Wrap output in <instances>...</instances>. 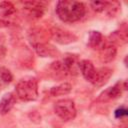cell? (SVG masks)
Returning <instances> with one entry per match:
<instances>
[{
  "instance_id": "277c9868",
  "label": "cell",
  "mask_w": 128,
  "mask_h": 128,
  "mask_svg": "<svg viewBox=\"0 0 128 128\" xmlns=\"http://www.w3.org/2000/svg\"><path fill=\"white\" fill-rule=\"evenodd\" d=\"M76 64H78L77 55L67 54L61 60L52 63V67L55 71L63 72V73H69V72H71V70L74 69Z\"/></svg>"
},
{
  "instance_id": "4fadbf2b",
  "label": "cell",
  "mask_w": 128,
  "mask_h": 128,
  "mask_svg": "<svg viewBox=\"0 0 128 128\" xmlns=\"http://www.w3.org/2000/svg\"><path fill=\"white\" fill-rule=\"evenodd\" d=\"M127 89V85H126V81L123 82V86L121 82H117L114 86L110 87L109 89H107L105 92L102 93L101 96H104L105 99H115L120 97V95L122 94L123 90Z\"/></svg>"
},
{
  "instance_id": "30bf717a",
  "label": "cell",
  "mask_w": 128,
  "mask_h": 128,
  "mask_svg": "<svg viewBox=\"0 0 128 128\" xmlns=\"http://www.w3.org/2000/svg\"><path fill=\"white\" fill-rule=\"evenodd\" d=\"M107 43L105 42V39L103 35L99 31H90L88 36V45L92 49L100 50L102 49Z\"/></svg>"
},
{
  "instance_id": "8fae6325",
  "label": "cell",
  "mask_w": 128,
  "mask_h": 128,
  "mask_svg": "<svg viewBox=\"0 0 128 128\" xmlns=\"http://www.w3.org/2000/svg\"><path fill=\"white\" fill-rule=\"evenodd\" d=\"M36 53L41 57H54L57 54V51L49 44L42 42H33L32 43Z\"/></svg>"
},
{
  "instance_id": "3957f363",
  "label": "cell",
  "mask_w": 128,
  "mask_h": 128,
  "mask_svg": "<svg viewBox=\"0 0 128 128\" xmlns=\"http://www.w3.org/2000/svg\"><path fill=\"white\" fill-rule=\"evenodd\" d=\"M54 111L64 121H69L76 116V107L71 99H61L54 104Z\"/></svg>"
},
{
  "instance_id": "7a4b0ae2",
  "label": "cell",
  "mask_w": 128,
  "mask_h": 128,
  "mask_svg": "<svg viewBox=\"0 0 128 128\" xmlns=\"http://www.w3.org/2000/svg\"><path fill=\"white\" fill-rule=\"evenodd\" d=\"M15 90L17 96L23 101H34L38 98V82L36 78L28 77L19 80Z\"/></svg>"
},
{
  "instance_id": "e0dca14e",
  "label": "cell",
  "mask_w": 128,
  "mask_h": 128,
  "mask_svg": "<svg viewBox=\"0 0 128 128\" xmlns=\"http://www.w3.org/2000/svg\"><path fill=\"white\" fill-rule=\"evenodd\" d=\"M0 79L3 83H10L13 79L12 73L7 68H0Z\"/></svg>"
},
{
  "instance_id": "2e32d148",
  "label": "cell",
  "mask_w": 128,
  "mask_h": 128,
  "mask_svg": "<svg viewBox=\"0 0 128 128\" xmlns=\"http://www.w3.org/2000/svg\"><path fill=\"white\" fill-rule=\"evenodd\" d=\"M16 11L15 6L13 5V3L9 2V1H3L0 3V15L2 17H9L11 15H13Z\"/></svg>"
},
{
  "instance_id": "7c38bea8",
  "label": "cell",
  "mask_w": 128,
  "mask_h": 128,
  "mask_svg": "<svg viewBox=\"0 0 128 128\" xmlns=\"http://www.w3.org/2000/svg\"><path fill=\"white\" fill-rule=\"evenodd\" d=\"M116 53H117L116 46L109 43V44H106L102 49L99 50V57L102 62L109 63L115 58Z\"/></svg>"
},
{
  "instance_id": "6da1fadb",
  "label": "cell",
  "mask_w": 128,
  "mask_h": 128,
  "mask_svg": "<svg viewBox=\"0 0 128 128\" xmlns=\"http://www.w3.org/2000/svg\"><path fill=\"white\" fill-rule=\"evenodd\" d=\"M86 8L82 2L72 0H62L56 5V14L65 23L79 21L85 15Z\"/></svg>"
},
{
  "instance_id": "9c48e42d",
  "label": "cell",
  "mask_w": 128,
  "mask_h": 128,
  "mask_svg": "<svg viewBox=\"0 0 128 128\" xmlns=\"http://www.w3.org/2000/svg\"><path fill=\"white\" fill-rule=\"evenodd\" d=\"M112 74H113L112 69L108 67H102L100 69H96V75L92 84L96 87H101L108 82Z\"/></svg>"
},
{
  "instance_id": "ac0fdd59",
  "label": "cell",
  "mask_w": 128,
  "mask_h": 128,
  "mask_svg": "<svg viewBox=\"0 0 128 128\" xmlns=\"http://www.w3.org/2000/svg\"><path fill=\"white\" fill-rule=\"evenodd\" d=\"M128 114V111H127V108L125 106H120L118 107L115 111H114V116L115 118L117 119H123V118H126Z\"/></svg>"
},
{
  "instance_id": "ba28073f",
  "label": "cell",
  "mask_w": 128,
  "mask_h": 128,
  "mask_svg": "<svg viewBox=\"0 0 128 128\" xmlns=\"http://www.w3.org/2000/svg\"><path fill=\"white\" fill-rule=\"evenodd\" d=\"M78 67H79L83 77L90 83H93L95 75H96V69H95L93 63L89 60H82V61L78 62Z\"/></svg>"
},
{
  "instance_id": "8992f818",
  "label": "cell",
  "mask_w": 128,
  "mask_h": 128,
  "mask_svg": "<svg viewBox=\"0 0 128 128\" xmlns=\"http://www.w3.org/2000/svg\"><path fill=\"white\" fill-rule=\"evenodd\" d=\"M90 5L94 11L99 12V13L105 12L110 16L114 15L119 8L118 3H112V2H107V1H92Z\"/></svg>"
},
{
  "instance_id": "5b68a950",
  "label": "cell",
  "mask_w": 128,
  "mask_h": 128,
  "mask_svg": "<svg viewBox=\"0 0 128 128\" xmlns=\"http://www.w3.org/2000/svg\"><path fill=\"white\" fill-rule=\"evenodd\" d=\"M51 37L53 40L59 44H69L76 41V36L66 30H63L59 27H53L51 29Z\"/></svg>"
},
{
  "instance_id": "52a82bcc",
  "label": "cell",
  "mask_w": 128,
  "mask_h": 128,
  "mask_svg": "<svg viewBox=\"0 0 128 128\" xmlns=\"http://www.w3.org/2000/svg\"><path fill=\"white\" fill-rule=\"evenodd\" d=\"M23 8L32 17L40 18L44 14L45 4L38 1H26L23 3Z\"/></svg>"
},
{
  "instance_id": "9a60e30c",
  "label": "cell",
  "mask_w": 128,
  "mask_h": 128,
  "mask_svg": "<svg viewBox=\"0 0 128 128\" xmlns=\"http://www.w3.org/2000/svg\"><path fill=\"white\" fill-rule=\"evenodd\" d=\"M72 90V86L70 83H62L58 86L52 87L50 90V94L52 96H62V95H66L68 93H70Z\"/></svg>"
},
{
  "instance_id": "d6986e66",
  "label": "cell",
  "mask_w": 128,
  "mask_h": 128,
  "mask_svg": "<svg viewBox=\"0 0 128 128\" xmlns=\"http://www.w3.org/2000/svg\"><path fill=\"white\" fill-rule=\"evenodd\" d=\"M10 25V22L6 21V20H3V19H0V28H3V27H7Z\"/></svg>"
},
{
  "instance_id": "ffe728a7",
  "label": "cell",
  "mask_w": 128,
  "mask_h": 128,
  "mask_svg": "<svg viewBox=\"0 0 128 128\" xmlns=\"http://www.w3.org/2000/svg\"><path fill=\"white\" fill-rule=\"evenodd\" d=\"M4 53H5V49H4V47H1V46H0V57H1L2 55H4Z\"/></svg>"
},
{
  "instance_id": "5bb4252c",
  "label": "cell",
  "mask_w": 128,
  "mask_h": 128,
  "mask_svg": "<svg viewBox=\"0 0 128 128\" xmlns=\"http://www.w3.org/2000/svg\"><path fill=\"white\" fill-rule=\"evenodd\" d=\"M15 96L12 93L5 94L0 100V114H7L15 104Z\"/></svg>"
}]
</instances>
